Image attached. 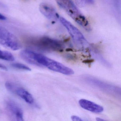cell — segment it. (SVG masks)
<instances>
[{
    "label": "cell",
    "mask_w": 121,
    "mask_h": 121,
    "mask_svg": "<svg viewBox=\"0 0 121 121\" xmlns=\"http://www.w3.org/2000/svg\"><path fill=\"white\" fill-rule=\"evenodd\" d=\"M25 42L29 46L44 51H60L64 48L61 41L47 36L28 37Z\"/></svg>",
    "instance_id": "cell-1"
},
{
    "label": "cell",
    "mask_w": 121,
    "mask_h": 121,
    "mask_svg": "<svg viewBox=\"0 0 121 121\" xmlns=\"http://www.w3.org/2000/svg\"><path fill=\"white\" fill-rule=\"evenodd\" d=\"M57 4L75 22L86 30H90L88 21L72 0H56Z\"/></svg>",
    "instance_id": "cell-2"
},
{
    "label": "cell",
    "mask_w": 121,
    "mask_h": 121,
    "mask_svg": "<svg viewBox=\"0 0 121 121\" xmlns=\"http://www.w3.org/2000/svg\"><path fill=\"white\" fill-rule=\"evenodd\" d=\"M0 43L14 51L19 50L22 45L15 36L7 30L0 26Z\"/></svg>",
    "instance_id": "cell-3"
},
{
    "label": "cell",
    "mask_w": 121,
    "mask_h": 121,
    "mask_svg": "<svg viewBox=\"0 0 121 121\" xmlns=\"http://www.w3.org/2000/svg\"><path fill=\"white\" fill-rule=\"evenodd\" d=\"M41 65L46 67L51 70L66 75H71L74 73L73 69L44 56L42 60Z\"/></svg>",
    "instance_id": "cell-4"
},
{
    "label": "cell",
    "mask_w": 121,
    "mask_h": 121,
    "mask_svg": "<svg viewBox=\"0 0 121 121\" xmlns=\"http://www.w3.org/2000/svg\"><path fill=\"white\" fill-rule=\"evenodd\" d=\"M60 22L68 31L74 42L78 45L83 46L87 44L84 36L78 28L65 18L60 17Z\"/></svg>",
    "instance_id": "cell-5"
},
{
    "label": "cell",
    "mask_w": 121,
    "mask_h": 121,
    "mask_svg": "<svg viewBox=\"0 0 121 121\" xmlns=\"http://www.w3.org/2000/svg\"><path fill=\"white\" fill-rule=\"evenodd\" d=\"M5 87L8 90L16 94L29 104H33L34 99L31 93L22 87L11 82H8L5 83Z\"/></svg>",
    "instance_id": "cell-6"
},
{
    "label": "cell",
    "mask_w": 121,
    "mask_h": 121,
    "mask_svg": "<svg viewBox=\"0 0 121 121\" xmlns=\"http://www.w3.org/2000/svg\"><path fill=\"white\" fill-rule=\"evenodd\" d=\"M6 109L12 120L24 121V113L22 109L19 104L12 100L8 99L6 101Z\"/></svg>",
    "instance_id": "cell-7"
},
{
    "label": "cell",
    "mask_w": 121,
    "mask_h": 121,
    "mask_svg": "<svg viewBox=\"0 0 121 121\" xmlns=\"http://www.w3.org/2000/svg\"><path fill=\"white\" fill-rule=\"evenodd\" d=\"M39 10L41 13L49 19L55 20L59 18L58 15L55 8L48 4L46 3L40 4Z\"/></svg>",
    "instance_id": "cell-8"
},
{
    "label": "cell",
    "mask_w": 121,
    "mask_h": 121,
    "mask_svg": "<svg viewBox=\"0 0 121 121\" xmlns=\"http://www.w3.org/2000/svg\"><path fill=\"white\" fill-rule=\"evenodd\" d=\"M78 103L81 108L92 112L99 113L104 110L102 106L88 100L81 99Z\"/></svg>",
    "instance_id": "cell-9"
},
{
    "label": "cell",
    "mask_w": 121,
    "mask_h": 121,
    "mask_svg": "<svg viewBox=\"0 0 121 121\" xmlns=\"http://www.w3.org/2000/svg\"><path fill=\"white\" fill-rule=\"evenodd\" d=\"M87 80L90 83H92V85L100 88V89L106 91L107 92L109 91L110 92H112V91H114L115 90V87L105 83L104 82L99 81L98 80L88 78H87Z\"/></svg>",
    "instance_id": "cell-10"
},
{
    "label": "cell",
    "mask_w": 121,
    "mask_h": 121,
    "mask_svg": "<svg viewBox=\"0 0 121 121\" xmlns=\"http://www.w3.org/2000/svg\"><path fill=\"white\" fill-rule=\"evenodd\" d=\"M75 3L78 6L83 7L88 5L93 4L94 0H75Z\"/></svg>",
    "instance_id": "cell-11"
},
{
    "label": "cell",
    "mask_w": 121,
    "mask_h": 121,
    "mask_svg": "<svg viewBox=\"0 0 121 121\" xmlns=\"http://www.w3.org/2000/svg\"><path fill=\"white\" fill-rule=\"evenodd\" d=\"M12 66L15 68L19 69V70L27 71H31V69L29 68L28 66L20 63H14L12 64Z\"/></svg>",
    "instance_id": "cell-12"
},
{
    "label": "cell",
    "mask_w": 121,
    "mask_h": 121,
    "mask_svg": "<svg viewBox=\"0 0 121 121\" xmlns=\"http://www.w3.org/2000/svg\"><path fill=\"white\" fill-rule=\"evenodd\" d=\"M71 119L72 120L74 121H84V120L80 117L76 115H73L71 117Z\"/></svg>",
    "instance_id": "cell-13"
},
{
    "label": "cell",
    "mask_w": 121,
    "mask_h": 121,
    "mask_svg": "<svg viewBox=\"0 0 121 121\" xmlns=\"http://www.w3.org/2000/svg\"><path fill=\"white\" fill-rule=\"evenodd\" d=\"M7 7L5 5L0 2V9L3 10H7Z\"/></svg>",
    "instance_id": "cell-14"
},
{
    "label": "cell",
    "mask_w": 121,
    "mask_h": 121,
    "mask_svg": "<svg viewBox=\"0 0 121 121\" xmlns=\"http://www.w3.org/2000/svg\"><path fill=\"white\" fill-rule=\"evenodd\" d=\"M0 69H3V70H7L8 69L6 66L3 64L0 63Z\"/></svg>",
    "instance_id": "cell-15"
},
{
    "label": "cell",
    "mask_w": 121,
    "mask_h": 121,
    "mask_svg": "<svg viewBox=\"0 0 121 121\" xmlns=\"http://www.w3.org/2000/svg\"><path fill=\"white\" fill-rule=\"evenodd\" d=\"M7 19L6 17L0 13V20H5Z\"/></svg>",
    "instance_id": "cell-16"
},
{
    "label": "cell",
    "mask_w": 121,
    "mask_h": 121,
    "mask_svg": "<svg viewBox=\"0 0 121 121\" xmlns=\"http://www.w3.org/2000/svg\"><path fill=\"white\" fill-rule=\"evenodd\" d=\"M96 120L97 121H104L105 120L101 119V118H99V117H97L96 119Z\"/></svg>",
    "instance_id": "cell-17"
},
{
    "label": "cell",
    "mask_w": 121,
    "mask_h": 121,
    "mask_svg": "<svg viewBox=\"0 0 121 121\" xmlns=\"http://www.w3.org/2000/svg\"><path fill=\"white\" fill-rule=\"evenodd\" d=\"M3 52V51H1V50H0V57H1V56H2Z\"/></svg>",
    "instance_id": "cell-18"
}]
</instances>
